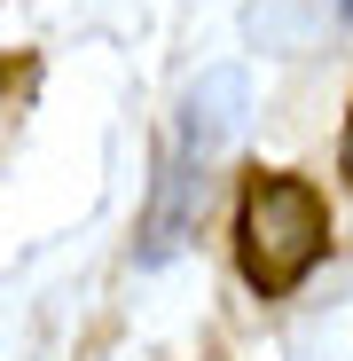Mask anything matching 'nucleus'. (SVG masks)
<instances>
[{
  "label": "nucleus",
  "mask_w": 353,
  "mask_h": 361,
  "mask_svg": "<svg viewBox=\"0 0 353 361\" xmlns=\"http://www.w3.org/2000/svg\"><path fill=\"white\" fill-rule=\"evenodd\" d=\"M244 126V71H204L181 102V126H173L165 157H157V189H149V212H142V267L173 259L197 235V204H204V180H212V157L228 149V134Z\"/></svg>",
  "instance_id": "1"
},
{
  "label": "nucleus",
  "mask_w": 353,
  "mask_h": 361,
  "mask_svg": "<svg viewBox=\"0 0 353 361\" xmlns=\"http://www.w3.org/2000/svg\"><path fill=\"white\" fill-rule=\"evenodd\" d=\"M330 252V204L299 173H252L235 197V275L259 298H290Z\"/></svg>",
  "instance_id": "2"
},
{
  "label": "nucleus",
  "mask_w": 353,
  "mask_h": 361,
  "mask_svg": "<svg viewBox=\"0 0 353 361\" xmlns=\"http://www.w3.org/2000/svg\"><path fill=\"white\" fill-rule=\"evenodd\" d=\"M337 165H345V180H353V110H345V142H337Z\"/></svg>",
  "instance_id": "3"
},
{
  "label": "nucleus",
  "mask_w": 353,
  "mask_h": 361,
  "mask_svg": "<svg viewBox=\"0 0 353 361\" xmlns=\"http://www.w3.org/2000/svg\"><path fill=\"white\" fill-rule=\"evenodd\" d=\"M0 110H8V71H0Z\"/></svg>",
  "instance_id": "4"
},
{
  "label": "nucleus",
  "mask_w": 353,
  "mask_h": 361,
  "mask_svg": "<svg viewBox=\"0 0 353 361\" xmlns=\"http://www.w3.org/2000/svg\"><path fill=\"white\" fill-rule=\"evenodd\" d=\"M345 8H353V0H345Z\"/></svg>",
  "instance_id": "5"
}]
</instances>
